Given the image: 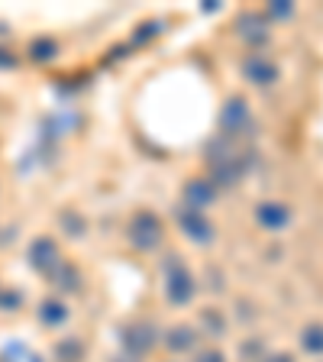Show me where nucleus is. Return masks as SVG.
I'll use <instances>...</instances> for the list:
<instances>
[{"mask_svg": "<svg viewBox=\"0 0 323 362\" xmlns=\"http://www.w3.org/2000/svg\"><path fill=\"white\" fill-rule=\"evenodd\" d=\"M204 158H207V181L217 191H230L236 188L256 165V156L246 149H236V143L213 136L211 143L204 146Z\"/></svg>", "mask_w": 323, "mask_h": 362, "instance_id": "nucleus-1", "label": "nucleus"}, {"mask_svg": "<svg viewBox=\"0 0 323 362\" xmlns=\"http://www.w3.org/2000/svg\"><path fill=\"white\" fill-rule=\"evenodd\" d=\"M158 272H162V298H165L172 308H188V304H194L197 291H201V279L191 272V265L184 262L181 252L168 249L165 256H162Z\"/></svg>", "mask_w": 323, "mask_h": 362, "instance_id": "nucleus-2", "label": "nucleus"}, {"mask_svg": "<svg viewBox=\"0 0 323 362\" xmlns=\"http://www.w3.org/2000/svg\"><path fill=\"white\" fill-rule=\"evenodd\" d=\"M117 343H120V353L129 359H149L158 346H162V330L155 327V320L149 317H129L123 324H117Z\"/></svg>", "mask_w": 323, "mask_h": 362, "instance_id": "nucleus-3", "label": "nucleus"}, {"mask_svg": "<svg viewBox=\"0 0 323 362\" xmlns=\"http://www.w3.org/2000/svg\"><path fill=\"white\" fill-rule=\"evenodd\" d=\"M127 243L136 252H143V256L158 252V249L165 246V220L158 217L152 207L133 211V217H129V223H127Z\"/></svg>", "mask_w": 323, "mask_h": 362, "instance_id": "nucleus-4", "label": "nucleus"}, {"mask_svg": "<svg viewBox=\"0 0 323 362\" xmlns=\"http://www.w3.org/2000/svg\"><path fill=\"white\" fill-rule=\"evenodd\" d=\"M256 133V117H252V104L242 94H230L217 113V136L240 143L246 136Z\"/></svg>", "mask_w": 323, "mask_h": 362, "instance_id": "nucleus-5", "label": "nucleus"}, {"mask_svg": "<svg viewBox=\"0 0 323 362\" xmlns=\"http://www.w3.org/2000/svg\"><path fill=\"white\" fill-rule=\"evenodd\" d=\"M172 220L175 226L181 230V236L188 243H194V246L207 249L217 243V223H213L211 217H207V211H194V207H184V204H175L172 207Z\"/></svg>", "mask_w": 323, "mask_h": 362, "instance_id": "nucleus-6", "label": "nucleus"}, {"mask_svg": "<svg viewBox=\"0 0 323 362\" xmlns=\"http://www.w3.org/2000/svg\"><path fill=\"white\" fill-rule=\"evenodd\" d=\"M61 246H59V240L55 236H49V233H39V236H33L30 240V246H26V262H30V269L36 272L39 279H52V272L59 269V262H61Z\"/></svg>", "mask_w": 323, "mask_h": 362, "instance_id": "nucleus-7", "label": "nucleus"}, {"mask_svg": "<svg viewBox=\"0 0 323 362\" xmlns=\"http://www.w3.org/2000/svg\"><path fill=\"white\" fill-rule=\"evenodd\" d=\"M240 75L252 88H275L281 81V65L269 52H249L240 62Z\"/></svg>", "mask_w": 323, "mask_h": 362, "instance_id": "nucleus-8", "label": "nucleus"}, {"mask_svg": "<svg viewBox=\"0 0 323 362\" xmlns=\"http://www.w3.org/2000/svg\"><path fill=\"white\" fill-rule=\"evenodd\" d=\"M236 36L252 49V52H265V45L271 42V23L262 10H246L236 16Z\"/></svg>", "mask_w": 323, "mask_h": 362, "instance_id": "nucleus-9", "label": "nucleus"}, {"mask_svg": "<svg viewBox=\"0 0 323 362\" xmlns=\"http://www.w3.org/2000/svg\"><path fill=\"white\" fill-rule=\"evenodd\" d=\"M201 339L204 337L197 333V327L191 320H178V324L162 330V346L172 356H194L201 349Z\"/></svg>", "mask_w": 323, "mask_h": 362, "instance_id": "nucleus-10", "label": "nucleus"}, {"mask_svg": "<svg viewBox=\"0 0 323 362\" xmlns=\"http://www.w3.org/2000/svg\"><path fill=\"white\" fill-rule=\"evenodd\" d=\"M252 217H256V223L262 226L265 233H285L294 220V211L285 201H259Z\"/></svg>", "mask_w": 323, "mask_h": 362, "instance_id": "nucleus-11", "label": "nucleus"}, {"mask_svg": "<svg viewBox=\"0 0 323 362\" xmlns=\"http://www.w3.org/2000/svg\"><path fill=\"white\" fill-rule=\"evenodd\" d=\"M49 285L55 288V294H65V298H75V294L84 291V272L81 265L75 262V259H61L59 269L52 272V279H49Z\"/></svg>", "mask_w": 323, "mask_h": 362, "instance_id": "nucleus-12", "label": "nucleus"}, {"mask_svg": "<svg viewBox=\"0 0 323 362\" xmlns=\"http://www.w3.org/2000/svg\"><path fill=\"white\" fill-rule=\"evenodd\" d=\"M68 320H71V308L59 294H49V298H42L36 304V324L45 327V330H61Z\"/></svg>", "mask_w": 323, "mask_h": 362, "instance_id": "nucleus-13", "label": "nucleus"}, {"mask_svg": "<svg viewBox=\"0 0 323 362\" xmlns=\"http://www.w3.org/2000/svg\"><path fill=\"white\" fill-rule=\"evenodd\" d=\"M220 197V191L213 188L207 178H188L184 185H181V204L184 207H194V211H207V207H213Z\"/></svg>", "mask_w": 323, "mask_h": 362, "instance_id": "nucleus-14", "label": "nucleus"}, {"mask_svg": "<svg viewBox=\"0 0 323 362\" xmlns=\"http://www.w3.org/2000/svg\"><path fill=\"white\" fill-rule=\"evenodd\" d=\"M197 333L207 339H223L226 333H230V317H226V310L213 308V304H207V308L197 310Z\"/></svg>", "mask_w": 323, "mask_h": 362, "instance_id": "nucleus-15", "label": "nucleus"}, {"mask_svg": "<svg viewBox=\"0 0 323 362\" xmlns=\"http://www.w3.org/2000/svg\"><path fill=\"white\" fill-rule=\"evenodd\" d=\"M59 230H61V236H65V240L81 243V240H88L90 223H88V217H84L78 207H61V211H59Z\"/></svg>", "mask_w": 323, "mask_h": 362, "instance_id": "nucleus-16", "label": "nucleus"}, {"mask_svg": "<svg viewBox=\"0 0 323 362\" xmlns=\"http://www.w3.org/2000/svg\"><path fill=\"white\" fill-rule=\"evenodd\" d=\"M61 55V42L55 36H36L30 39V49H26V59L36 62V65H52Z\"/></svg>", "mask_w": 323, "mask_h": 362, "instance_id": "nucleus-17", "label": "nucleus"}, {"mask_svg": "<svg viewBox=\"0 0 323 362\" xmlns=\"http://www.w3.org/2000/svg\"><path fill=\"white\" fill-rule=\"evenodd\" d=\"M52 359L55 362H84L88 359V346H84L81 337H61V339H55Z\"/></svg>", "mask_w": 323, "mask_h": 362, "instance_id": "nucleus-18", "label": "nucleus"}, {"mask_svg": "<svg viewBox=\"0 0 323 362\" xmlns=\"http://www.w3.org/2000/svg\"><path fill=\"white\" fill-rule=\"evenodd\" d=\"M298 346L307 356H323V320H307L298 330Z\"/></svg>", "mask_w": 323, "mask_h": 362, "instance_id": "nucleus-19", "label": "nucleus"}, {"mask_svg": "<svg viewBox=\"0 0 323 362\" xmlns=\"http://www.w3.org/2000/svg\"><path fill=\"white\" fill-rule=\"evenodd\" d=\"M165 30H168V23H165V20H158V16H152V20H143V23H139V26L133 30L129 49H136V45H149L152 39H158Z\"/></svg>", "mask_w": 323, "mask_h": 362, "instance_id": "nucleus-20", "label": "nucleus"}, {"mask_svg": "<svg viewBox=\"0 0 323 362\" xmlns=\"http://www.w3.org/2000/svg\"><path fill=\"white\" fill-rule=\"evenodd\" d=\"M26 304V294L16 285H0V314H16Z\"/></svg>", "mask_w": 323, "mask_h": 362, "instance_id": "nucleus-21", "label": "nucleus"}, {"mask_svg": "<svg viewBox=\"0 0 323 362\" xmlns=\"http://www.w3.org/2000/svg\"><path fill=\"white\" fill-rule=\"evenodd\" d=\"M240 362H262L265 356H269V346H265V339L262 337H249L240 343Z\"/></svg>", "mask_w": 323, "mask_h": 362, "instance_id": "nucleus-22", "label": "nucleus"}, {"mask_svg": "<svg viewBox=\"0 0 323 362\" xmlns=\"http://www.w3.org/2000/svg\"><path fill=\"white\" fill-rule=\"evenodd\" d=\"M262 13L269 16V23H275V20H291V16L298 13V7H294V4H288V0H271V4L262 10Z\"/></svg>", "mask_w": 323, "mask_h": 362, "instance_id": "nucleus-23", "label": "nucleus"}, {"mask_svg": "<svg viewBox=\"0 0 323 362\" xmlns=\"http://www.w3.org/2000/svg\"><path fill=\"white\" fill-rule=\"evenodd\" d=\"M204 279H207V281H201V288H207V291H213V294H223L226 291V275L217 269V265H207Z\"/></svg>", "mask_w": 323, "mask_h": 362, "instance_id": "nucleus-24", "label": "nucleus"}, {"mask_svg": "<svg viewBox=\"0 0 323 362\" xmlns=\"http://www.w3.org/2000/svg\"><path fill=\"white\" fill-rule=\"evenodd\" d=\"M191 362H230V359H226V353L220 346H201L191 356Z\"/></svg>", "mask_w": 323, "mask_h": 362, "instance_id": "nucleus-25", "label": "nucleus"}, {"mask_svg": "<svg viewBox=\"0 0 323 362\" xmlns=\"http://www.w3.org/2000/svg\"><path fill=\"white\" fill-rule=\"evenodd\" d=\"M16 65H20V55H16L10 45L0 42V71H13Z\"/></svg>", "mask_w": 323, "mask_h": 362, "instance_id": "nucleus-26", "label": "nucleus"}, {"mask_svg": "<svg viewBox=\"0 0 323 362\" xmlns=\"http://www.w3.org/2000/svg\"><path fill=\"white\" fill-rule=\"evenodd\" d=\"M262 362H298V359H294V353H288V349H278V353H269Z\"/></svg>", "mask_w": 323, "mask_h": 362, "instance_id": "nucleus-27", "label": "nucleus"}, {"mask_svg": "<svg viewBox=\"0 0 323 362\" xmlns=\"http://www.w3.org/2000/svg\"><path fill=\"white\" fill-rule=\"evenodd\" d=\"M236 310H242V314H240L242 324H252V320H256V314H252V304H249V301H240V304H236Z\"/></svg>", "mask_w": 323, "mask_h": 362, "instance_id": "nucleus-28", "label": "nucleus"}, {"mask_svg": "<svg viewBox=\"0 0 323 362\" xmlns=\"http://www.w3.org/2000/svg\"><path fill=\"white\" fill-rule=\"evenodd\" d=\"M110 362H139V359H129V356H123V353H120V356H113Z\"/></svg>", "mask_w": 323, "mask_h": 362, "instance_id": "nucleus-29", "label": "nucleus"}, {"mask_svg": "<svg viewBox=\"0 0 323 362\" xmlns=\"http://www.w3.org/2000/svg\"><path fill=\"white\" fill-rule=\"evenodd\" d=\"M172 362H178V359H172Z\"/></svg>", "mask_w": 323, "mask_h": 362, "instance_id": "nucleus-30", "label": "nucleus"}]
</instances>
